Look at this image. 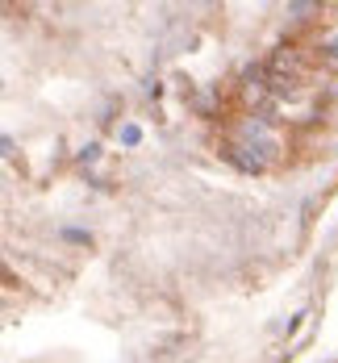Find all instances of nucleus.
Masks as SVG:
<instances>
[{
    "label": "nucleus",
    "mask_w": 338,
    "mask_h": 363,
    "mask_svg": "<svg viewBox=\"0 0 338 363\" xmlns=\"http://www.w3.org/2000/svg\"><path fill=\"white\" fill-rule=\"evenodd\" d=\"M138 138H142V134H138V125H125V130H121V143H138Z\"/></svg>",
    "instance_id": "f257e3e1"
},
{
    "label": "nucleus",
    "mask_w": 338,
    "mask_h": 363,
    "mask_svg": "<svg viewBox=\"0 0 338 363\" xmlns=\"http://www.w3.org/2000/svg\"><path fill=\"white\" fill-rule=\"evenodd\" d=\"M322 46H330V55H338V34H326V42Z\"/></svg>",
    "instance_id": "f03ea898"
}]
</instances>
